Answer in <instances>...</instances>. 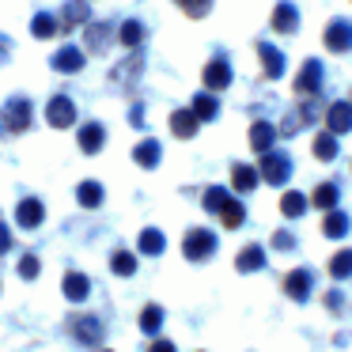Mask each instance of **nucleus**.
I'll list each match as a JSON object with an SVG mask.
<instances>
[{
  "mask_svg": "<svg viewBox=\"0 0 352 352\" xmlns=\"http://www.w3.org/2000/svg\"><path fill=\"white\" fill-rule=\"evenodd\" d=\"M0 122H4V129H8V133H27L34 125L31 99H8V102H4V110H0Z\"/></svg>",
  "mask_w": 352,
  "mask_h": 352,
  "instance_id": "f257e3e1",
  "label": "nucleus"
},
{
  "mask_svg": "<svg viewBox=\"0 0 352 352\" xmlns=\"http://www.w3.org/2000/svg\"><path fill=\"white\" fill-rule=\"evenodd\" d=\"M182 254H186V261H208L216 254V235L208 228H193V231H186V239H182Z\"/></svg>",
  "mask_w": 352,
  "mask_h": 352,
  "instance_id": "f03ea898",
  "label": "nucleus"
},
{
  "mask_svg": "<svg viewBox=\"0 0 352 352\" xmlns=\"http://www.w3.org/2000/svg\"><path fill=\"white\" fill-rule=\"evenodd\" d=\"M258 170H261V178H265V182L284 186V182L292 178V155H288V152H273V148H269V152L261 155Z\"/></svg>",
  "mask_w": 352,
  "mask_h": 352,
  "instance_id": "7ed1b4c3",
  "label": "nucleus"
},
{
  "mask_svg": "<svg viewBox=\"0 0 352 352\" xmlns=\"http://www.w3.org/2000/svg\"><path fill=\"white\" fill-rule=\"evenodd\" d=\"M322 46L329 50V54H349L352 50V19H329L326 31H322Z\"/></svg>",
  "mask_w": 352,
  "mask_h": 352,
  "instance_id": "20e7f679",
  "label": "nucleus"
},
{
  "mask_svg": "<svg viewBox=\"0 0 352 352\" xmlns=\"http://www.w3.org/2000/svg\"><path fill=\"white\" fill-rule=\"evenodd\" d=\"M110 42H118V27L114 23H84V50L91 57L107 54Z\"/></svg>",
  "mask_w": 352,
  "mask_h": 352,
  "instance_id": "39448f33",
  "label": "nucleus"
},
{
  "mask_svg": "<svg viewBox=\"0 0 352 352\" xmlns=\"http://www.w3.org/2000/svg\"><path fill=\"white\" fill-rule=\"evenodd\" d=\"M318 91H322V61L311 57V61H303V69L296 72V95L299 99H318Z\"/></svg>",
  "mask_w": 352,
  "mask_h": 352,
  "instance_id": "423d86ee",
  "label": "nucleus"
},
{
  "mask_svg": "<svg viewBox=\"0 0 352 352\" xmlns=\"http://www.w3.org/2000/svg\"><path fill=\"white\" fill-rule=\"evenodd\" d=\"M46 122H50V129H72L76 125V102L69 95H54L46 107Z\"/></svg>",
  "mask_w": 352,
  "mask_h": 352,
  "instance_id": "0eeeda50",
  "label": "nucleus"
},
{
  "mask_svg": "<svg viewBox=\"0 0 352 352\" xmlns=\"http://www.w3.org/2000/svg\"><path fill=\"white\" fill-rule=\"evenodd\" d=\"M314 292V273L311 269H292L288 276H284V296L292 299V303H307Z\"/></svg>",
  "mask_w": 352,
  "mask_h": 352,
  "instance_id": "6e6552de",
  "label": "nucleus"
},
{
  "mask_svg": "<svg viewBox=\"0 0 352 352\" xmlns=\"http://www.w3.org/2000/svg\"><path fill=\"white\" fill-rule=\"evenodd\" d=\"M42 220H46V205H42L38 197H23L16 205V223L23 231H34V228H42Z\"/></svg>",
  "mask_w": 352,
  "mask_h": 352,
  "instance_id": "1a4fd4ad",
  "label": "nucleus"
},
{
  "mask_svg": "<svg viewBox=\"0 0 352 352\" xmlns=\"http://www.w3.org/2000/svg\"><path fill=\"white\" fill-rule=\"evenodd\" d=\"M76 144H80V152H84V155L102 152V144H107V129H102L99 122H84L76 129Z\"/></svg>",
  "mask_w": 352,
  "mask_h": 352,
  "instance_id": "9d476101",
  "label": "nucleus"
},
{
  "mask_svg": "<svg viewBox=\"0 0 352 352\" xmlns=\"http://www.w3.org/2000/svg\"><path fill=\"white\" fill-rule=\"evenodd\" d=\"M201 80H205L208 91H223V87L231 84V65L223 61V57H216V61H208L205 69H201Z\"/></svg>",
  "mask_w": 352,
  "mask_h": 352,
  "instance_id": "9b49d317",
  "label": "nucleus"
},
{
  "mask_svg": "<svg viewBox=\"0 0 352 352\" xmlns=\"http://www.w3.org/2000/svg\"><path fill=\"white\" fill-rule=\"evenodd\" d=\"M258 57H261V72H265V80H280L284 76V54L276 46H269V42H258Z\"/></svg>",
  "mask_w": 352,
  "mask_h": 352,
  "instance_id": "f8f14e48",
  "label": "nucleus"
},
{
  "mask_svg": "<svg viewBox=\"0 0 352 352\" xmlns=\"http://www.w3.org/2000/svg\"><path fill=\"white\" fill-rule=\"evenodd\" d=\"M269 23H273V31H276V34H296V27H299V12H296V4L280 0V4L273 8V16H269Z\"/></svg>",
  "mask_w": 352,
  "mask_h": 352,
  "instance_id": "ddd939ff",
  "label": "nucleus"
},
{
  "mask_svg": "<svg viewBox=\"0 0 352 352\" xmlns=\"http://www.w3.org/2000/svg\"><path fill=\"white\" fill-rule=\"evenodd\" d=\"M276 137H280V129H276L273 122H261V118H258V122L250 125V148H254L258 155H265L269 148H273Z\"/></svg>",
  "mask_w": 352,
  "mask_h": 352,
  "instance_id": "4468645a",
  "label": "nucleus"
},
{
  "mask_svg": "<svg viewBox=\"0 0 352 352\" xmlns=\"http://www.w3.org/2000/svg\"><path fill=\"white\" fill-rule=\"evenodd\" d=\"M326 129L337 133V137L352 133V102H333V107L326 110Z\"/></svg>",
  "mask_w": 352,
  "mask_h": 352,
  "instance_id": "2eb2a0df",
  "label": "nucleus"
},
{
  "mask_svg": "<svg viewBox=\"0 0 352 352\" xmlns=\"http://www.w3.org/2000/svg\"><path fill=\"white\" fill-rule=\"evenodd\" d=\"M84 61H87V50H80V46H61L50 65H54L57 72H80V69H84Z\"/></svg>",
  "mask_w": 352,
  "mask_h": 352,
  "instance_id": "dca6fc26",
  "label": "nucleus"
},
{
  "mask_svg": "<svg viewBox=\"0 0 352 352\" xmlns=\"http://www.w3.org/2000/svg\"><path fill=\"white\" fill-rule=\"evenodd\" d=\"M258 182H261V170L258 167H250V163H235V167H231V190H235V193L258 190Z\"/></svg>",
  "mask_w": 352,
  "mask_h": 352,
  "instance_id": "f3484780",
  "label": "nucleus"
},
{
  "mask_svg": "<svg viewBox=\"0 0 352 352\" xmlns=\"http://www.w3.org/2000/svg\"><path fill=\"white\" fill-rule=\"evenodd\" d=\"M31 34L34 38H57V34H65L61 16H54V12H34L31 16Z\"/></svg>",
  "mask_w": 352,
  "mask_h": 352,
  "instance_id": "a211bd4d",
  "label": "nucleus"
},
{
  "mask_svg": "<svg viewBox=\"0 0 352 352\" xmlns=\"http://www.w3.org/2000/svg\"><path fill=\"white\" fill-rule=\"evenodd\" d=\"M61 292H65V299H69V303H84V299L91 296V280H87L84 273H76V269H72V273H65Z\"/></svg>",
  "mask_w": 352,
  "mask_h": 352,
  "instance_id": "6ab92c4d",
  "label": "nucleus"
},
{
  "mask_svg": "<svg viewBox=\"0 0 352 352\" xmlns=\"http://www.w3.org/2000/svg\"><path fill=\"white\" fill-rule=\"evenodd\" d=\"M197 125H201V118L193 114V107L190 110H175V114H170V133H175L178 140H193V137H197Z\"/></svg>",
  "mask_w": 352,
  "mask_h": 352,
  "instance_id": "aec40b11",
  "label": "nucleus"
},
{
  "mask_svg": "<svg viewBox=\"0 0 352 352\" xmlns=\"http://www.w3.org/2000/svg\"><path fill=\"white\" fill-rule=\"evenodd\" d=\"M72 337H76L80 344H99V341H102V322L91 318V314H84V318H72Z\"/></svg>",
  "mask_w": 352,
  "mask_h": 352,
  "instance_id": "412c9836",
  "label": "nucleus"
},
{
  "mask_svg": "<svg viewBox=\"0 0 352 352\" xmlns=\"http://www.w3.org/2000/svg\"><path fill=\"white\" fill-rule=\"evenodd\" d=\"M160 155H163V148H160V140H152V137H144L137 148H133V163L144 167V170L160 167Z\"/></svg>",
  "mask_w": 352,
  "mask_h": 352,
  "instance_id": "4be33fe9",
  "label": "nucleus"
},
{
  "mask_svg": "<svg viewBox=\"0 0 352 352\" xmlns=\"http://www.w3.org/2000/svg\"><path fill=\"white\" fill-rule=\"evenodd\" d=\"M235 269L239 273H258V269H265V246L250 243L246 250L235 254Z\"/></svg>",
  "mask_w": 352,
  "mask_h": 352,
  "instance_id": "5701e85b",
  "label": "nucleus"
},
{
  "mask_svg": "<svg viewBox=\"0 0 352 352\" xmlns=\"http://www.w3.org/2000/svg\"><path fill=\"white\" fill-rule=\"evenodd\" d=\"M140 69H144V54H140V50H133L129 61L114 65V72H110V84H129V80L140 76Z\"/></svg>",
  "mask_w": 352,
  "mask_h": 352,
  "instance_id": "b1692460",
  "label": "nucleus"
},
{
  "mask_svg": "<svg viewBox=\"0 0 352 352\" xmlns=\"http://www.w3.org/2000/svg\"><path fill=\"white\" fill-rule=\"evenodd\" d=\"M144 38H148V31H144L140 19H125V23H118V42H122L125 50H140Z\"/></svg>",
  "mask_w": 352,
  "mask_h": 352,
  "instance_id": "393cba45",
  "label": "nucleus"
},
{
  "mask_svg": "<svg viewBox=\"0 0 352 352\" xmlns=\"http://www.w3.org/2000/svg\"><path fill=\"white\" fill-rule=\"evenodd\" d=\"M311 152H314V160L318 163H333L337 160V152H341V144H337V133H318L314 137V144H311Z\"/></svg>",
  "mask_w": 352,
  "mask_h": 352,
  "instance_id": "a878e982",
  "label": "nucleus"
},
{
  "mask_svg": "<svg viewBox=\"0 0 352 352\" xmlns=\"http://www.w3.org/2000/svg\"><path fill=\"white\" fill-rule=\"evenodd\" d=\"M80 23H91V8H87V0H69L61 12V27L65 31H72V27Z\"/></svg>",
  "mask_w": 352,
  "mask_h": 352,
  "instance_id": "bb28decb",
  "label": "nucleus"
},
{
  "mask_svg": "<svg viewBox=\"0 0 352 352\" xmlns=\"http://www.w3.org/2000/svg\"><path fill=\"white\" fill-rule=\"evenodd\" d=\"M193 114L201 118V122H216L220 118V99H216V91H201V95H193Z\"/></svg>",
  "mask_w": 352,
  "mask_h": 352,
  "instance_id": "cd10ccee",
  "label": "nucleus"
},
{
  "mask_svg": "<svg viewBox=\"0 0 352 352\" xmlns=\"http://www.w3.org/2000/svg\"><path fill=\"white\" fill-rule=\"evenodd\" d=\"M163 246H167V235H163L160 228H144V231H140V239H137V250H140V254H148V258H160Z\"/></svg>",
  "mask_w": 352,
  "mask_h": 352,
  "instance_id": "c85d7f7f",
  "label": "nucleus"
},
{
  "mask_svg": "<svg viewBox=\"0 0 352 352\" xmlns=\"http://www.w3.org/2000/svg\"><path fill=\"white\" fill-rule=\"evenodd\" d=\"M337 201H341V186H337V182H322L318 190L311 193V205H314V208H322V212L337 208Z\"/></svg>",
  "mask_w": 352,
  "mask_h": 352,
  "instance_id": "c756f323",
  "label": "nucleus"
},
{
  "mask_svg": "<svg viewBox=\"0 0 352 352\" xmlns=\"http://www.w3.org/2000/svg\"><path fill=\"white\" fill-rule=\"evenodd\" d=\"M349 228H352L349 216L337 212V208H329L326 220H322V235H326V239H344V235H349Z\"/></svg>",
  "mask_w": 352,
  "mask_h": 352,
  "instance_id": "7c9ffc66",
  "label": "nucleus"
},
{
  "mask_svg": "<svg viewBox=\"0 0 352 352\" xmlns=\"http://www.w3.org/2000/svg\"><path fill=\"white\" fill-rule=\"evenodd\" d=\"M307 208H311V197H303L299 190H288V193L280 197V212L288 216V220H296V216H303Z\"/></svg>",
  "mask_w": 352,
  "mask_h": 352,
  "instance_id": "2f4dec72",
  "label": "nucleus"
},
{
  "mask_svg": "<svg viewBox=\"0 0 352 352\" xmlns=\"http://www.w3.org/2000/svg\"><path fill=\"white\" fill-rule=\"evenodd\" d=\"M231 201V193L223 190V186H208L205 193H201V208H205V212H212V216H220V208L228 205Z\"/></svg>",
  "mask_w": 352,
  "mask_h": 352,
  "instance_id": "473e14b6",
  "label": "nucleus"
},
{
  "mask_svg": "<svg viewBox=\"0 0 352 352\" xmlns=\"http://www.w3.org/2000/svg\"><path fill=\"white\" fill-rule=\"evenodd\" d=\"M220 223H223L228 231L243 228V223H246V208H243V201H235V197H231L228 205L220 208Z\"/></svg>",
  "mask_w": 352,
  "mask_h": 352,
  "instance_id": "72a5a7b5",
  "label": "nucleus"
},
{
  "mask_svg": "<svg viewBox=\"0 0 352 352\" xmlns=\"http://www.w3.org/2000/svg\"><path fill=\"white\" fill-rule=\"evenodd\" d=\"M76 201H80L84 208H99V205H102V186L95 182V178H91V182H80V186H76Z\"/></svg>",
  "mask_w": 352,
  "mask_h": 352,
  "instance_id": "f704fd0d",
  "label": "nucleus"
},
{
  "mask_svg": "<svg viewBox=\"0 0 352 352\" xmlns=\"http://www.w3.org/2000/svg\"><path fill=\"white\" fill-rule=\"evenodd\" d=\"M110 269H114L118 276H133L137 273V258H133V250H122V246H118V250L110 254Z\"/></svg>",
  "mask_w": 352,
  "mask_h": 352,
  "instance_id": "c9c22d12",
  "label": "nucleus"
},
{
  "mask_svg": "<svg viewBox=\"0 0 352 352\" xmlns=\"http://www.w3.org/2000/svg\"><path fill=\"white\" fill-rule=\"evenodd\" d=\"M329 276L333 280H344V276H352V250H337L333 258H329Z\"/></svg>",
  "mask_w": 352,
  "mask_h": 352,
  "instance_id": "e433bc0d",
  "label": "nucleus"
},
{
  "mask_svg": "<svg viewBox=\"0 0 352 352\" xmlns=\"http://www.w3.org/2000/svg\"><path fill=\"white\" fill-rule=\"evenodd\" d=\"M160 326H163V307L148 303L144 311H140V329H144V333L152 337V333H160Z\"/></svg>",
  "mask_w": 352,
  "mask_h": 352,
  "instance_id": "4c0bfd02",
  "label": "nucleus"
},
{
  "mask_svg": "<svg viewBox=\"0 0 352 352\" xmlns=\"http://www.w3.org/2000/svg\"><path fill=\"white\" fill-rule=\"evenodd\" d=\"M175 4H178V8H182L190 19H205L208 8H212V0H175Z\"/></svg>",
  "mask_w": 352,
  "mask_h": 352,
  "instance_id": "58836bf2",
  "label": "nucleus"
},
{
  "mask_svg": "<svg viewBox=\"0 0 352 352\" xmlns=\"http://www.w3.org/2000/svg\"><path fill=\"white\" fill-rule=\"evenodd\" d=\"M276 129H280V137H296V133L303 129V114H299V110H292V114H284Z\"/></svg>",
  "mask_w": 352,
  "mask_h": 352,
  "instance_id": "ea45409f",
  "label": "nucleus"
},
{
  "mask_svg": "<svg viewBox=\"0 0 352 352\" xmlns=\"http://www.w3.org/2000/svg\"><path fill=\"white\" fill-rule=\"evenodd\" d=\"M38 273H42V261L34 258V254H23V258H19V276H23V280H34Z\"/></svg>",
  "mask_w": 352,
  "mask_h": 352,
  "instance_id": "a19ab883",
  "label": "nucleus"
},
{
  "mask_svg": "<svg viewBox=\"0 0 352 352\" xmlns=\"http://www.w3.org/2000/svg\"><path fill=\"white\" fill-rule=\"evenodd\" d=\"M273 250H280V254L296 250V235L292 231H273Z\"/></svg>",
  "mask_w": 352,
  "mask_h": 352,
  "instance_id": "79ce46f5",
  "label": "nucleus"
},
{
  "mask_svg": "<svg viewBox=\"0 0 352 352\" xmlns=\"http://www.w3.org/2000/svg\"><path fill=\"white\" fill-rule=\"evenodd\" d=\"M322 303H326V311H341V307H344V296H341V292H337V288H329L326 292V296H322Z\"/></svg>",
  "mask_w": 352,
  "mask_h": 352,
  "instance_id": "37998d69",
  "label": "nucleus"
},
{
  "mask_svg": "<svg viewBox=\"0 0 352 352\" xmlns=\"http://www.w3.org/2000/svg\"><path fill=\"white\" fill-rule=\"evenodd\" d=\"M148 352H178L175 341H167V337H155L152 344H148Z\"/></svg>",
  "mask_w": 352,
  "mask_h": 352,
  "instance_id": "c03bdc74",
  "label": "nucleus"
},
{
  "mask_svg": "<svg viewBox=\"0 0 352 352\" xmlns=\"http://www.w3.org/2000/svg\"><path fill=\"white\" fill-rule=\"evenodd\" d=\"M129 122H133V129H144V107H140V102L129 110Z\"/></svg>",
  "mask_w": 352,
  "mask_h": 352,
  "instance_id": "a18cd8bd",
  "label": "nucleus"
},
{
  "mask_svg": "<svg viewBox=\"0 0 352 352\" xmlns=\"http://www.w3.org/2000/svg\"><path fill=\"white\" fill-rule=\"evenodd\" d=\"M8 250H12V231L4 228V223H0V258H4Z\"/></svg>",
  "mask_w": 352,
  "mask_h": 352,
  "instance_id": "49530a36",
  "label": "nucleus"
},
{
  "mask_svg": "<svg viewBox=\"0 0 352 352\" xmlns=\"http://www.w3.org/2000/svg\"><path fill=\"white\" fill-rule=\"evenodd\" d=\"M8 54L12 50H8V42H4V34H0V61H8Z\"/></svg>",
  "mask_w": 352,
  "mask_h": 352,
  "instance_id": "de8ad7c7",
  "label": "nucleus"
},
{
  "mask_svg": "<svg viewBox=\"0 0 352 352\" xmlns=\"http://www.w3.org/2000/svg\"><path fill=\"white\" fill-rule=\"evenodd\" d=\"M102 352H110V349H102Z\"/></svg>",
  "mask_w": 352,
  "mask_h": 352,
  "instance_id": "09e8293b",
  "label": "nucleus"
}]
</instances>
